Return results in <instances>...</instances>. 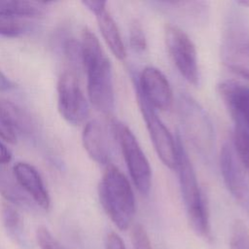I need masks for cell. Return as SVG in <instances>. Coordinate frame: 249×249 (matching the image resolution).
<instances>
[{
  "mask_svg": "<svg viewBox=\"0 0 249 249\" xmlns=\"http://www.w3.org/2000/svg\"><path fill=\"white\" fill-rule=\"evenodd\" d=\"M36 238L40 249H65L44 226L37 229Z\"/></svg>",
  "mask_w": 249,
  "mask_h": 249,
  "instance_id": "cell-24",
  "label": "cell"
},
{
  "mask_svg": "<svg viewBox=\"0 0 249 249\" xmlns=\"http://www.w3.org/2000/svg\"><path fill=\"white\" fill-rule=\"evenodd\" d=\"M12 160V154L8 148L0 141V164L7 165Z\"/></svg>",
  "mask_w": 249,
  "mask_h": 249,
  "instance_id": "cell-29",
  "label": "cell"
},
{
  "mask_svg": "<svg viewBox=\"0 0 249 249\" xmlns=\"http://www.w3.org/2000/svg\"><path fill=\"white\" fill-rule=\"evenodd\" d=\"M230 249H249V227L242 220H235L231 227Z\"/></svg>",
  "mask_w": 249,
  "mask_h": 249,
  "instance_id": "cell-21",
  "label": "cell"
},
{
  "mask_svg": "<svg viewBox=\"0 0 249 249\" xmlns=\"http://www.w3.org/2000/svg\"><path fill=\"white\" fill-rule=\"evenodd\" d=\"M113 124L131 181L142 195L147 196L152 187V169L149 160L131 129L122 122Z\"/></svg>",
  "mask_w": 249,
  "mask_h": 249,
  "instance_id": "cell-6",
  "label": "cell"
},
{
  "mask_svg": "<svg viewBox=\"0 0 249 249\" xmlns=\"http://www.w3.org/2000/svg\"><path fill=\"white\" fill-rule=\"evenodd\" d=\"M220 168L226 188L249 217V178L230 143L222 147Z\"/></svg>",
  "mask_w": 249,
  "mask_h": 249,
  "instance_id": "cell-11",
  "label": "cell"
},
{
  "mask_svg": "<svg viewBox=\"0 0 249 249\" xmlns=\"http://www.w3.org/2000/svg\"><path fill=\"white\" fill-rule=\"evenodd\" d=\"M178 112L186 138L205 160L215 153V133L212 122L204 108L192 96L181 94Z\"/></svg>",
  "mask_w": 249,
  "mask_h": 249,
  "instance_id": "cell-4",
  "label": "cell"
},
{
  "mask_svg": "<svg viewBox=\"0 0 249 249\" xmlns=\"http://www.w3.org/2000/svg\"><path fill=\"white\" fill-rule=\"evenodd\" d=\"M8 119L17 134H30L34 130V124L26 111L10 100H0Z\"/></svg>",
  "mask_w": 249,
  "mask_h": 249,
  "instance_id": "cell-18",
  "label": "cell"
},
{
  "mask_svg": "<svg viewBox=\"0 0 249 249\" xmlns=\"http://www.w3.org/2000/svg\"><path fill=\"white\" fill-rule=\"evenodd\" d=\"M13 173L30 199L41 208L48 210L51 205V198L38 170L27 162L18 161L13 167Z\"/></svg>",
  "mask_w": 249,
  "mask_h": 249,
  "instance_id": "cell-13",
  "label": "cell"
},
{
  "mask_svg": "<svg viewBox=\"0 0 249 249\" xmlns=\"http://www.w3.org/2000/svg\"><path fill=\"white\" fill-rule=\"evenodd\" d=\"M30 30L27 18L0 10V35L10 38L19 37Z\"/></svg>",
  "mask_w": 249,
  "mask_h": 249,
  "instance_id": "cell-20",
  "label": "cell"
},
{
  "mask_svg": "<svg viewBox=\"0 0 249 249\" xmlns=\"http://www.w3.org/2000/svg\"><path fill=\"white\" fill-rule=\"evenodd\" d=\"M105 249H126L124 240L115 231H110L105 240Z\"/></svg>",
  "mask_w": 249,
  "mask_h": 249,
  "instance_id": "cell-28",
  "label": "cell"
},
{
  "mask_svg": "<svg viewBox=\"0 0 249 249\" xmlns=\"http://www.w3.org/2000/svg\"><path fill=\"white\" fill-rule=\"evenodd\" d=\"M14 88V84L8 77L0 70V91H7Z\"/></svg>",
  "mask_w": 249,
  "mask_h": 249,
  "instance_id": "cell-30",
  "label": "cell"
},
{
  "mask_svg": "<svg viewBox=\"0 0 249 249\" xmlns=\"http://www.w3.org/2000/svg\"><path fill=\"white\" fill-rule=\"evenodd\" d=\"M136 91V90H135ZM137 102L145 121L148 133L155 148L158 157L162 163L170 168L176 169L177 163V143L173 138L168 128L164 125L162 121L151 105H149L144 98L136 91Z\"/></svg>",
  "mask_w": 249,
  "mask_h": 249,
  "instance_id": "cell-10",
  "label": "cell"
},
{
  "mask_svg": "<svg viewBox=\"0 0 249 249\" xmlns=\"http://www.w3.org/2000/svg\"><path fill=\"white\" fill-rule=\"evenodd\" d=\"M57 108L61 117L71 124L83 123L89 115V103L76 73L64 71L57 82Z\"/></svg>",
  "mask_w": 249,
  "mask_h": 249,
  "instance_id": "cell-9",
  "label": "cell"
},
{
  "mask_svg": "<svg viewBox=\"0 0 249 249\" xmlns=\"http://www.w3.org/2000/svg\"><path fill=\"white\" fill-rule=\"evenodd\" d=\"M100 203L110 220L126 230L135 215V197L129 181L115 165H108L98 186Z\"/></svg>",
  "mask_w": 249,
  "mask_h": 249,
  "instance_id": "cell-3",
  "label": "cell"
},
{
  "mask_svg": "<svg viewBox=\"0 0 249 249\" xmlns=\"http://www.w3.org/2000/svg\"><path fill=\"white\" fill-rule=\"evenodd\" d=\"M46 5H48V3L45 2L5 0L0 1V10L25 18H40L46 12Z\"/></svg>",
  "mask_w": 249,
  "mask_h": 249,
  "instance_id": "cell-19",
  "label": "cell"
},
{
  "mask_svg": "<svg viewBox=\"0 0 249 249\" xmlns=\"http://www.w3.org/2000/svg\"><path fill=\"white\" fill-rule=\"evenodd\" d=\"M99 30L112 53L119 60H124L126 56L125 47L120 34L118 25L107 10L106 5L94 13Z\"/></svg>",
  "mask_w": 249,
  "mask_h": 249,
  "instance_id": "cell-15",
  "label": "cell"
},
{
  "mask_svg": "<svg viewBox=\"0 0 249 249\" xmlns=\"http://www.w3.org/2000/svg\"><path fill=\"white\" fill-rule=\"evenodd\" d=\"M83 145L88 155L98 164L106 165L111 159L108 133L103 124L97 120L89 121L84 127Z\"/></svg>",
  "mask_w": 249,
  "mask_h": 249,
  "instance_id": "cell-14",
  "label": "cell"
},
{
  "mask_svg": "<svg viewBox=\"0 0 249 249\" xmlns=\"http://www.w3.org/2000/svg\"><path fill=\"white\" fill-rule=\"evenodd\" d=\"M2 224L8 234L19 245H25L23 237V224L18 210L7 202H3L0 208Z\"/></svg>",
  "mask_w": 249,
  "mask_h": 249,
  "instance_id": "cell-17",
  "label": "cell"
},
{
  "mask_svg": "<svg viewBox=\"0 0 249 249\" xmlns=\"http://www.w3.org/2000/svg\"><path fill=\"white\" fill-rule=\"evenodd\" d=\"M0 137L9 143H16L18 134L11 124L8 116L0 103Z\"/></svg>",
  "mask_w": 249,
  "mask_h": 249,
  "instance_id": "cell-25",
  "label": "cell"
},
{
  "mask_svg": "<svg viewBox=\"0 0 249 249\" xmlns=\"http://www.w3.org/2000/svg\"><path fill=\"white\" fill-rule=\"evenodd\" d=\"M83 68L87 74L88 95L92 106L101 113L114 109L115 94L112 66L99 40L89 28L82 32Z\"/></svg>",
  "mask_w": 249,
  "mask_h": 249,
  "instance_id": "cell-1",
  "label": "cell"
},
{
  "mask_svg": "<svg viewBox=\"0 0 249 249\" xmlns=\"http://www.w3.org/2000/svg\"><path fill=\"white\" fill-rule=\"evenodd\" d=\"M217 89L233 122V136L249 140V79H226Z\"/></svg>",
  "mask_w": 249,
  "mask_h": 249,
  "instance_id": "cell-7",
  "label": "cell"
},
{
  "mask_svg": "<svg viewBox=\"0 0 249 249\" xmlns=\"http://www.w3.org/2000/svg\"><path fill=\"white\" fill-rule=\"evenodd\" d=\"M177 163L180 192L185 205L188 221L193 231L203 238H209L211 228L205 197L200 189L192 160L180 136L176 138Z\"/></svg>",
  "mask_w": 249,
  "mask_h": 249,
  "instance_id": "cell-2",
  "label": "cell"
},
{
  "mask_svg": "<svg viewBox=\"0 0 249 249\" xmlns=\"http://www.w3.org/2000/svg\"><path fill=\"white\" fill-rule=\"evenodd\" d=\"M232 147L244 169L249 173V140L233 136Z\"/></svg>",
  "mask_w": 249,
  "mask_h": 249,
  "instance_id": "cell-26",
  "label": "cell"
},
{
  "mask_svg": "<svg viewBox=\"0 0 249 249\" xmlns=\"http://www.w3.org/2000/svg\"><path fill=\"white\" fill-rule=\"evenodd\" d=\"M0 194L14 204L22 207L32 205L30 197L20 188L13 171H10L7 165L2 164H0Z\"/></svg>",
  "mask_w": 249,
  "mask_h": 249,
  "instance_id": "cell-16",
  "label": "cell"
},
{
  "mask_svg": "<svg viewBox=\"0 0 249 249\" xmlns=\"http://www.w3.org/2000/svg\"><path fill=\"white\" fill-rule=\"evenodd\" d=\"M135 90L155 110L167 111L173 103L171 86L165 75L154 66L145 67L134 83Z\"/></svg>",
  "mask_w": 249,
  "mask_h": 249,
  "instance_id": "cell-12",
  "label": "cell"
},
{
  "mask_svg": "<svg viewBox=\"0 0 249 249\" xmlns=\"http://www.w3.org/2000/svg\"><path fill=\"white\" fill-rule=\"evenodd\" d=\"M224 63L237 76L249 79V22L239 12L229 15L221 45Z\"/></svg>",
  "mask_w": 249,
  "mask_h": 249,
  "instance_id": "cell-5",
  "label": "cell"
},
{
  "mask_svg": "<svg viewBox=\"0 0 249 249\" xmlns=\"http://www.w3.org/2000/svg\"><path fill=\"white\" fill-rule=\"evenodd\" d=\"M64 51L66 57L75 70L83 68V55L81 43L74 39H69L64 44Z\"/></svg>",
  "mask_w": 249,
  "mask_h": 249,
  "instance_id": "cell-22",
  "label": "cell"
},
{
  "mask_svg": "<svg viewBox=\"0 0 249 249\" xmlns=\"http://www.w3.org/2000/svg\"><path fill=\"white\" fill-rule=\"evenodd\" d=\"M129 45L136 53H143L147 48L144 30L139 22L134 21L129 27Z\"/></svg>",
  "mask_w": 249,
  "mask_h": 249,
  "instance_id": "cell-23",
  "label": "cell"
},
{
  "mask_svg": "<svg viewBox=\"0 0 249 249\" xmlns=\"http://www.w3.org/2000/svg\"><path fill=\"white\" fill-rule=\"evenodd\" d=\"M237 4H238V5H242V6H247V7H249V0H246V1H238Z\"/></svg>",
  "mask_w": 249,
  "mask_h": 249,
  "instance_id": "cell-31",
  "label": "cell"
},
{
  "mask_svg": "<svg viewBox=\"0 0 249 249\" xmlns=\"http://www.w3.org/2000/svg\"><path fill=\"white\" fill-rule=\"evenodd\" d=\"M164 42L168 54L181 76L191 85L199 84V68L196 46L179 26L168 24L164 29Z\"/></svg>",
  "mask_w": 249,
  "mask_h": 249,
  "instance_id": "cell-8",
  "label": "cell"
},
{
  "mask_svg": "<svg viewBox=\"0 0 249 249\" xmlns=\"http://www.w3.org/2000/svg\"><path fill=\"white\" fill-rule=\"evenodd\" d=\"M132 244L134 249H153L149 235L141 225H135L132 229Z\"/></svg>",
  "mask_w": 249,
  "mask_h": 249,
  "instance_id": "cell-27",
  "label": "cell"
}]
</instances>
